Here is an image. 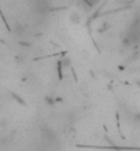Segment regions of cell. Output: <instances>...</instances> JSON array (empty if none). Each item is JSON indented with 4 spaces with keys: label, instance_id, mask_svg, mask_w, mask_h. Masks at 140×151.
Instances as JSON below:
<instances>
[{
    "label": "cell",
    "instance_id": "cell-1",
    "mask_svg": "<svg viewBox=\"0 0 140 151\" xmlns=\"http://www.w3.org/2000/svg\"><path fill=\"white\" fill-rule=\"evenodd\" d=\"M85 1L88 3V6H89V7H93V6H95V4L98 3L99 0H85Z\"/></svg>",
    "mask_w": 140,
    "mask_h": 151
}]
</instances>
